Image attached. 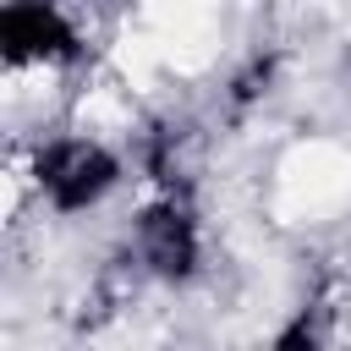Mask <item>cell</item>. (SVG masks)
I'll return each mask as SVG.
<instances>
[{
    "label": "cell",
    "instance_id": "1",
    "mask_svg": "<svg viewBox=\"0 0 351 351\" xmlns=\"http://www.w3.org/2000/svg\"><path fill=\"white\" fill-rule=\"evenodd\" d=\"M38 181L55 197V208H88L115 186V159L99 143H49L38 154Z\"/></svg>",
    "mask_w": 351,
    "mask_h": 351
},
{
    "label": "cell",
    "instance_id": "2",
    "mask_svg": "<svg viewBox=\"0 0 351 351\" xmlns=\"http://www.w3.org/2000/svg\"><path fill=\"white\" fill-rule=\"evenodd\" d=\"M137 247H143V263L165 280H186L197 269V230H192V214L170 197V203H154L143 219H137Z\"/></svg>",
    "mask_w": 351,
    "mask_h": 351
},
{
    "label": "cell",
    "instance_id": "3",
    "mask_svg": "<svg viewBox=\"0 0 351 351\" xmlns=\"http://www.w3.org/2000/svg\"><path fill=\"white\" fill-rule=\"evenodd\" d=\"M0 38L11 60H71L77 55V33L49 0H16L0 22Z\"/></svg>",
    "mask_w": 351,
    "mask_h": 351
},
{
    "label": "cell",
    "instance_id": "4",
    "mask_svg": "<svg viewBox=\"0 0 351 351\" xmlns=\"http://www.w3.org/2000/svg\"><path fill=\"white\" fill-rule=\"evenodd\" d=\"M269 71H274V60H252V66L236 77V93H230V99H236V104H252V99L269 88Z\"/></svg>",
    "mask_w": 351,
    "mask_h": 351
}]
</instances>
